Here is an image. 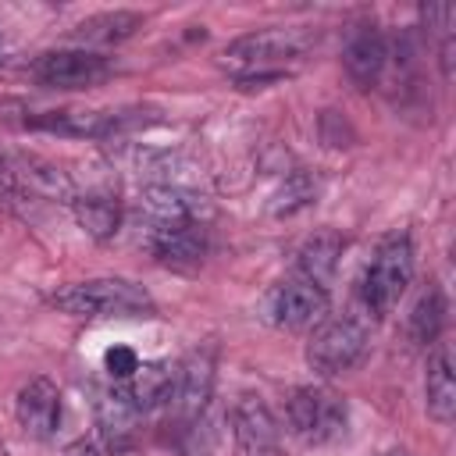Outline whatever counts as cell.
<instances>
[{
	"label": "cell",
	"instance_id": "2e32d148",
	"mask_svg": "<svg viewBox=\"0 0 456 456\" xmlns=\"http://www.w3.org/2000/svg\"><path fill=\"white\" fill-rule=\"evenodd\" d=\"M424 403H428V417H431V420L452 424V417H456V378H452L449 346H435L431 356H428Z\"/></svg>",
	"mask_w": 456,
	"mask_h": 456
},
{
	"label": "cell",
	"instance_id": "52a82bcc",
	"mask_svg": "<svg viewBox=\"0 0 456 456\" xmlns=\"http://www.w3.org/2000/svg\"><path fill=\"white\" fill-rule=\"evenodd\" d=\"M114 75V64L93 50H50L32 61V78L46 89H93Z\"/></svg>",
	"mask_w": 456,
	"mask_h": 456
},
{
	"label": "cell",
	"instance_id": "4fadbf2b",
	"mask_svg": "<svg viewBox=\"0 0 456 456\" xmlns=\"http://www.w3.org/2000/svg\"><path fill=\"white\" fill-rule=\"evenodd\" d=\"M139 210H142V217L150 221V232H153V228L185 224V221H200L196 196L185 192L182 185H171V182H153V185H146L142 196H139Z\"/></svg>",
	"mask_w": 456,
	"mask_h": 456
},
{
	"label": "cell",
	"instance_id": "603a6c76",
	"mask_svg": "<svg viewBox=\"0 0 456 456\" xmlns=\"http://www.w3.org/2000/svg\"><path fill=\"white\" fill-rule=\"evenodd\" d=\"M0 456H4V445H0Z\"/></svg>",
	"mask_w": 456,
	"mask_h": 456
},
{
	"label": "cell",
	"instance_id": "30bf717a",
	"mask_svg": "<svg viewBox=\"0 0 456 456\" xmlns=\"http://www.w3.org/2000/svg\"><path fill=\"white\" fill-rule=\"evenodd\" d=\"M14 420L32 442H50L61 424V388L50 378H32L14 399Z\"/></svg>",
	"mask_w": 456,
	"mask_h": 456
},
{
	"label": "cell",
	"instance_id": "8992f818",
	"mask_svg": "<svg viewBox=\"0 0 456 456\" xmlns=\"http://www.w3.org/2000/svg\"><path fill=\"white\" fill-rule=\"evenodd\" d=\"M260 310H264V321L281 331H306L328 317V289L306 278H289L264 296Z\"/></svg>",
	"mask_w": 456,
	"mask_h": 456
},
{
	"label": "cell",
	"instance_id": "9a60e30c",
	"mask_svg": "<svg viewBox=\"0 0 456 456\" xmlns=\"http://www.w3.org/2000/svg\"><path fill=\"white\" fill-rule=\"evenodd\" d=\"M139 417H142V413L132 406L128 392H125L118 381L96 392V420H100V435H103V442H107L110 449H125V445L132 442Z\"/></svg>",
	"mask_w": 456,
	"mask_h": 456
},
{
	"label": "cell",
	"instance_id": "5bb4252c",
	"mask_svg": "<svg viewBox=\"0 0 456 456\" xmlns=\"http://www.w3.org/2000/svg\"><path fill=\"white\" fill-rule=\"evenodd\" d=\"M346 249V239L335 228H317L303 239V246L296 249V278H306L321 289H328V281L338 271V256Z\"/></svg>",
	"mask_w": 456,
	"mask_h": 456
},
{
	"label": "cell",
	"instance_id": "cb8c5ba5",
	"mask_svg": "<svg viewBox=\"0 0 456 456\" xmlns=\"http://www.w3.org/2000/svg\"><path fill=\"white\" fill-rule=\"evenodd\" d=\"M0 50H4V46H0Z\"/></svg>",
	"mask_w": 456,
	"mask_h": 456
},
{
	"label": "cell",
	"instance_id": "6da1fadb",
	"mask_svg": "<svg viewBox=\"0 0 456 456\" xmlns=\"http://www.w3.org/2000/svg\"><path fill=\"white\" fill-rule=\"evenodd\" d=\"M310 46V32L303 28H256L239 36L221 50V64L239 78V86L267 82L281 75V64L299 57Z\"/></svg>",
	"mask_w": 456,
	"mask_h": 456
},
{
	"label": "cell",
	"instance_id": "8fae6325",
	"mask_svg": "<svg viewBox=\"0 0 456 456\" xmlns=\"http://www.w3.org/2000/svg\"><path fill=\"white\" fill-rule=\"evenodd\" d=\"M342 64H346V75L360 89H374L392 64V46L374 25H363L360 32L349 36V43L342 50Z\"/></svg>",
	"mask_w": 456,
	"mask_h": 456
},
{
	"label": "cell",
	"instance_id": "ba28073f",
	"mask_svg": "<svg viewBox=\"0 0 456 456\" xmlns=\"http://www.w3.org/2000/svg\"><path fill=\"white\" fill-rule=\"evenodd\" d=\"M214 378H217V346L214 342H203L196 346L182 370H178V392H175V410H178V420L189 428L203 417L210 395H214Z\"/></svg>",
	"mask_w": 456,
	"mask_h": 456
},
{
	"label": "cell",
	"instance_id": "3957f363",
	"mask_svg": "<svg viewBox=\"0 0 456 456\" xmlns=\"http://www.w3.org/2000/svg\"><path fill=\"white\" fill-rule=\"evenodd\" d=\"M413 278V242L406 232H392L378 242L370 264L360 278V303L370 317H385L403 299L406 285Z\"/></svg>",
	"mask_w": 456,
	"mask_h": 456
},
{
	"label": "cell",
	"instance_id": "277c9868",
	"mask_svg": "<svg viewBox=\"0 0 456 456\" xmlns=\"http://www.w3.org/2000/svg\"><path fill=\"white\" fill-rule=\"evenodd\" d=\"M370 353V328L363 317L356 314H342V317H324L310 338H306V363L310 370H317L321 378H338L349 374L353 367L363 363V356Z\"/></svg>",
	"mask_w": 456,
	"mask_h": 456
},
{
	"label": "cell",
	"instance_id": "ffe728a7",
	"mask_svg": "<svg viewBox=\"0 0 456 456\" xmlns=\"http://www.w3.org/2000/svg\"><path fill=\"white\" fill-rule=\"evenodd\" d=\"M142 25V18L135 11H103V14H93L86 18L75 36L82 43H121L128 36H135V28Z\"/></svg>",
	"mask_w": 456,
	"mask_h": 456
},
{
	"label": "cell",
	"instance_id": "7402d4cb",
	"mask_svg": "<svg viewBox=\"0 0 456 456\" xmlns=\"http://www.w3.org/2000/svg\"><path fill=\"white\" fill-rule=\"evenodd\" d=\"M103 367H107V374H110L114 381H125V378L139 367V356H135L128 346H114V349L103 353Z\"/></svg>",
	"mask_w": 456,
	"mask_h": 456
},
{
	"label": "cell",
	"instance_id": "7a4b0ae2",
	"mask_svg": "<svg viewBox=\"0 0 456 456\" xmlns=\"http://www.w3.org/2000/svg\"><path fill=\"white\" fill-rule=\"evenodd\" d=\"M53 306L71 317H153V296L132 278H89L61 289Z\"/></svg>",
	"mask_w": 456,
	"mask_h": 456
},
{
	"label": "cell",
	"instance_id": "e0dca14e",
	"mask_svg": "<svg viewBox=\"0 0 456 456\" xmlns=\"http://www.w3.org/2000/svg\"><path fill=\"white\" fill-rule=\"evenodd\" d=\"M118 385L128 392V399H132V406H135L139 413H150V410H157L164 399H171L175 370H171L167 360H139V367H135L125 381H118Z\"/></svg>",
	"mask_w": 456,
	"mask_h": 456
},
{
	"label": "cell",
	"instance_id": "d6986e66",
	"mask_svg": "<svg viewBox=\"0 0 456 456\" xmlns=\"http://www.w3.org/2000/svg\"><path fill=\"white\" fill-rule=\"evenodd\" d=\"M442 324H445V296L435 281H428V289L417 296L410 321H406L410 342L413 346H435V338L442 335Z\"/></svg>",
	"mask_w": 456,
	"mask_h": 456
},
{
	"label": "cell",
	"instance_id": "5b68a950",
	"mask_svg": "<svg viewBox=\"0 0 456 456\" xmlns=\"http://www.w3.org/2000/svg\"><path fill=\"white\" fill-rule=\"evenodd\" d=\"M285 420L303 445H331L346 435V403L328 385H303L289 392Z\"/></svg>",
	"mask_w": 456,
	"mask_h": 456
},
{
	"label": "cell",
	"instance_id": "9c48e42d",
	"mask_svg": "<svg viewBox=\"0 0 456 456\" xmlns=\"http://www.w3.org/2000/svg\"><path fill=\"white\" fill-rule=\"evenodd\" d=\"M232 438L239 456H278L281 435L271 406L260 395H239L232 406Z\"/></svg>",
	"mask_w": 456,
	"mask_h": 456
},
{
	"label": "cell",
	"instance_id": "ac0fdd59",
	"mask_svg": "<svg viewBox=\"0 0 456 456\" xmlns=\"http://www.w3.org/2000/svg\"><path fill=\"white\" fill-rule=\"evenodd\" d=\"M71 210H75V217H78L82 232H86V235H93V239H100V242H103V239H110V235L118 232V224H121V203H118V196H114V192H107V189L75 192Z\"/></svg>",
	"mask_w": 456,
	"mask_h": 456
},
{
	"label": "cell",
	"instance_id": "44dd1931",
	"mask_svg": "<svg viewBox=\"0 0 456 456\" xmlns=\"http://www.w3.org/2000/svg\"><path fill=\"white\" fill-rule=\"evenodd\" d=\"M314 200H317V178H314L310 171H292V175H285V182L274 189L267 210H271L274 217H292V214H299L303 207H310Z\"/></svg>",
	"mask_w": 456,
	"mask_h": 456
},
{
	"label": "cell",
	"instance_id": "7c38bea8",
	"mask_svg": "<svg viewBox=\"0 0 456 456\" xmlns=\"http://www.w3.org/2000/svg\"><path fill=\"white\" fill-rule=\"evenodd\" d=\"M150 253L175 271H192L207 256V228L203 221H185L171 228H153L150 232Z\"/></svg>",
	"mask_w": 456,
	"mask_h": 456
}]
</instances>
